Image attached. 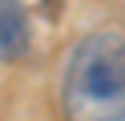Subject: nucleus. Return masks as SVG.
Listing matches in <instances>:
<instances>
[{
    "label": "nucleus",
    "mask_w": 125,
    "mask_h": 121,
    "mask_svg": "<svg viewBox=\"0 0 125 121\" xmlns=\"http://www.w3.org/2000/svg\"><path fill=\"white\" fill-rule=\"evenodd\" d=\"M61 105L69 121H125V32L101 28L77 40Z\"/></svg>",
    "instance_id": "f257e3e1"
},
{
    "label": "nucleus",
    "mask_w": 125,
    "mask_h": 121,
    "mask_svg": "<svg viewBox=\"0 0 125 121\" xmlns=\"http://www.w3.org/2000/svg\"><path fill=\"white\" fill-rule=\"evenodd\" d=\"M28 48V24L20 0H0V61H16Z\"/></svg>",
    "instance_id": "f03ea898"
}]
</instances>
